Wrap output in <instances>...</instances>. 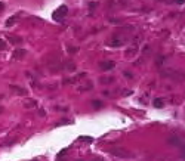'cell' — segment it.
Returning a JSON list of instances; mask_svg holds the SVG:
<instances>
[{"instance_id":"1","label":"cell","mask_w":185,"mask_h":161,"mask_svg":"<svg viewBox=\"0 0 185 161\" xmlns=\"http://www.w3.org/2000/svg\"><path fill=\"white\" fill-rule=\"evenodd\" d=\"M67 13H68V8H67L65 5H62V6H59V8L52 13V18H53L55 21H62V19L65 18Z\"/></svg>"},{"instance_id":"2","label":"cell","mask_w":185,"mask_h":161,"mask_svg":"<svg viewBox=\"0 0 185 161\" xmlns=\"http://www.w3.org/2000/svg\"><path fill=\"white\" fill-rule=\"evenodd\" d=\"M110 152H111L114 157H120V158H132V157H133L132 152H129V151H126V149H122V148H114V149H111Z\"/></svg>"},{"instance_id":"3","label":"cell","mask_w":185,"mask_h":161,"mask_svg":"<svg viewBox=\"0 0 185 161\" xmlns=\"http://www.w3.org/2000/svg\"><path fill=\"white\" fill-rule=\"evenodd\" d=\"M123 43H125V38L123 37H119V36H113L107 41V44L110 46V48H119V46H123Z\"/></svg>"},{"instance_id":"4","label":"cell","mask_w":185,"mask_h":161,"mask_svg":"<svg viewBox=\"0 0 185 161\" xmlns=\"http://www.w3.org/2000/svg\"><path fill=\"white\" fill-rule=\"evenodd\" d=\"M114 66H115V64L113 61H102L99 64V68L102 71H111V70H114Z\"/></svg>"},{"instance_id":"5","label":"cell","mask_w":185,"mask_h":161,"mask_svg":"<svg viewBox=\"0 0 185 161\" xmlns=\"http://www.w3.org/2000/svg\"><path fill=\"white\" fill-rule=\"evenodd\" d=\"M25 55H27V52H25L24 49H15L13 53H12V58H13V59H22Z\"/></svg>"},{"instance_id":"6","label":"cell","mask_w":185,"mask_h":161,"mask_svg":"<svg viewBox=\"0 0 185 161\" xmlns=\"http://www.w3.org/2000/svg\"><path fill=\"white\" fill-rule=\"evenodd\" d=\"M8 40H9L11 43H13V44H19V43H22V38H21V37H18V36H12V34L8 36Z\"/></svg>"},{"instance_id":"7","label":"cell","mask_w":185,"mask_h":161,"mask_svg":"<svg viewBox=\"0 0 185 161\" xmlns=\"http://www.w3.org/2000/svg\"><path fill=\"white\" fill-rule=\"evenodd\" d=\"M153 105L155 106V108H161L165 105V99L163 98H155L154 101H153Z\"/></svg>"},{"instance_id":"8","label":"cell","mask_w":185,"mask_h":161,"mask_svg":"<svg viewBox=\"0 0 185 161\" xmlns=\"http://www.w3.org/2000/svg\"><path fill=\"white\" fill-rule=\"evenodd\" d=\"M11 90L16 92L18 95H25V93H27V90H25V89H22V87H18V86H11Z\"/></svg>"},{"instance_id":"9","label":"cell","mask_w":185,"mask_h":161,"mask_svg":"<svg viewBox=\"0 0 185 161\" xmlns=\"http://www.w3.org/2000/svg\"><path fill=\"white\" fill-rule=\"evenodd\" d=\"M169 144H170V145H178V146H182V141L179 139V137H170V139H169Z\"/></svg>"},{"instance_id":"10","label":"cell","mask_w":185,"mask_h":161,"mask_svg":"<svg viewBox=\"0 0 185 161\" xmlns=\"http://www.w3.org/2000/svg\"><path fill=\"white\" fill-rule=\"evenodd\" d=\"M16 19H18V16L15 15V16H11L8 21H6V27H11V25H13L15 22H16Z\"/></svg>"},{"instance_id":"11","label":"cell","mask_w":185,"mask_h":161,"mask_svg":"<svg viewBox=\"0 0 185 161\" xmlns=\"http://www.w3.org/2000/svg\"><path fill=\"white\" fill-rule=\"evenodd\" d=\"M92 105H94L95 108H101V106H102V102H99V101H94V102H92Z\"/></svg>"},{"instance_id":"12","label":"cell","mask_w":185,"mask_h":161,"mask_svg":"<svg viewBox=\"0 0 185 161\" xmlns=\"http://www.w3.org/2000/svg\"><path fill=\"white\" fill-rule=\"evenodd\" d=\"M6 49V43L5 40H0V50H5Z\"/></svg>"},{"instance_id":"13","label":"cell","mask_w":185,"mask_h":161,"mask_svg":"<svg viewBox=\"0 0 185 161\" xmlns=\"http://www.w3.org/2000/svg\"><path fill=\"white\" fill-rule=\"evenodd\" d=\"M62 157H65V149H62V151L58 154V160H59V158H62Z\"/></svg>"},{"instance_id":"14","label":"cell","mask_w":185,"mask_h":161,"mask_svg":"<svg viewBox=\"0 0 185 161\" xmlns=\"http://www.w3.org/2000/svg\"><path fill=\"white\" fill-rule=\"evenodd\" d=\"M82 141H86V142H92V137H80Z\"/></svg>"},{"instance_id":"15","label":"cell","mask_w":185,"mask_h":161,"mask_svg":"<svg viewBox=\"0 0 185 161\" xmlns=\"http://www.w3.org/2000/svg\"><path fill=\"white\" fill-rule=\"evenodd\" d=\"M3 9H5V3L0 2V12H3Z\"/></svg>"},{"instance_id":"16","label":"cell","mask_w":185,"mask_h":161,"mask_svg":"<svg viewBox=\"0 0 185 161\" xmlns=\"http://www.w3.org/2000/svg\"><path fill=\"white\" fill-rule=\"evenodd\" d=\"M182 157L185 158V145H182Z\"/></svg>"},{"instance_id":"17","label":"cell","mask_w":185,"mask_h":161,"mask_svg":"<svg viewBox=\"0 0 185 161\" xmlns=\"http://www.w3.org/2000/svg\"><path fill=\"white\" fill-rule=\"evenodd\" d=\"M94 161H104V160H102V158H95Z\"/></svg>"},{"instance_id":"18","label":"cell","mask_w":185,"mask_h":161,"mask_svg":"<svg viewBox=\"0 0 185 161\" xmlns=\"http://www.w3.org/2000/svg\"><path fill=\"white\" fill-rule=\"evenodd\" d=\"M31 161H39V160H31Z\"/></svg>"}]
</instances>
